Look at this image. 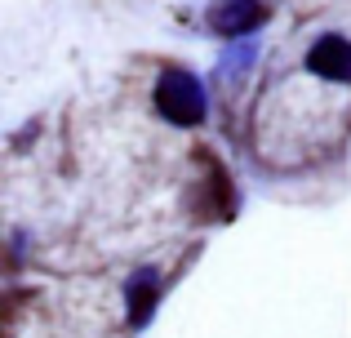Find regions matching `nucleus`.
Masks as SVG:
<instances>
[{"label": "nucleus", "mask_w": 351, "mask_h": 338, "mask_svg": "<svg viewBox=\"0 0 351 338\" xmlns=\"http://www.w3.org/2000/svg\"><path fill=\"white\" fill-rule=\"evenodd\" d=\"M156 112L165 116L169 125H200L209 112V98H205V85H200L191 71L182 67H169L160 80H156Z\"/></svg>", "instance_id": "1"}, {"label": "nucleus", "mask_w": 351, "mask_h": 338, "mask_svg": "<svg viewBox=\"0 0 351 338\" xmlns=\"http://www.w3.org/2000/svg\"><path fill=\"white\" fill-rule=\"evenodd\" d=\"M307 71L320 80H334V85H351V40L338 32L316 36L307 49Z\"/></svg>", "instance_id": "2"}, {"label": "nucleus", "mask_w": 351, "mask_h": 338, "mask_svg": "<svg viewBox=\"0 0 351 338\" xmlns=\"http://www.w3.org/2000/svg\"><path fill=\"white\" fill-rule=\"evenodd\" d=\"M263 23V0H214L209 5V27L218 36H249Z\"/></svg>", "instance_id": "3"}, {"label": "nucleus", "mask_w": 351, "mask_h": 338, "mask_svg": "<svg viewBox=\"0 0 351 338\" xmlns=\"http://www.w3.org/2000/svg\"><path fill=\"white\" fill-rule=\"evenodd\" d=\"M156 298H160V280H156V271H152V267L134 271V276H129V285H125L129 325H134V330H143V325L152 321V312H156Z\"/></svg>", "instance_id": "4"}, {"label": "nucleus", "mask_w": 351, "mask_h": 338, "mask_svg": "<svg viewBox=\"0 0 351 338\" xmlns=\"http://www.w3.org/2000/svg\"><path fill=\"white\" fill-rule=\"evenodd\" d=\"M254 53H258V45H254V40H236V49L223 58V76H227V80H236V71H245L249 62H254Z\"/></svg>", "instance_id": "5"}]
</instances>
